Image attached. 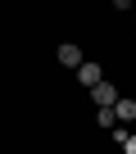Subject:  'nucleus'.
<instances>
[{
  "mask_svg": "<svg viewBox=\"0 0 136 154\" xmlns=\"http://www.w3.org/2000/svg\"><path fill=\"white\" fill-rule=\"evenodd\" d=\"M91 100H95V109H113L118 104V91L109 82H100V86H91Z\"/></svg>",
  "mask_w": 136,
  "mask_h": 154,
  "instance_id": "nucleus-1",
  "label": "nucleus"
},
{
  "mask_svg": "<svg viewBox=\"0 0 136 154\" xmlns=\"http://www.w3.org/2000/svg\"><path fill=\"white\" fill-rule=\"evenodd\" d=\"M77 82H82V86H100V82H104L100 63H82V68H77Z\"/></svg>",
  "mask_w": 136,
  "mask_h": 154,
  "instance_id": "nucleus-2",
  "label": "nucleus"
},
{
  "mask_svg": "<svg viewBox=\"0 0 136 154\" xmlns=\"http://www.w3.org/2000/svg\"><path fill=\"white\" fill-rule=\"evenodd\" d=\"M59 63H63V68H82L86 59H82V50H77V45H68V41H63V45H59Z\"/></svg>",
  "mask_w": 136,
  "mask_h": 154,
  "instance_id": "nucleus-3",
  "label": "nucleus"
},
{
  "mask_svg": "<svg viewBox=\"0 0 136 154\" xmlns=\"http://www.w3.org/2000/svg\"><path fill=\"white\" fill-rule=\"evenodd\" d=\"M113 118H118V122H131V118H136V100H131V95H118V104H113Z\"/></svg>",
  "mask_w": 136,
  "mask_h": 154,
  "instance_id": "nucleus-4",
  "label": "nucleus"
},
{
  "mask_svg": "<svg viewBox=\"0 0 136 154\" xmlns=\"http://www.w3.org/2000/svg\"><path fill=\"white\" fill-rule=\"evenodd\" d=\"M95 122H100V127H118V118H113V109H100V113H95Z\"/></svg>",
  "mask_w": 136,
  "mask_h": 154,
  "instance_id": "nucleus-5",
  "label": "nucleus"
},
{
  "mask_svg": "<svg viewBox=\"0 0 136 154\" xmlns=\"http://www.w3.org/2000/svg\"><path fill=\"white\" fill-rule=\"evenodd\" d=\"M122 149H127V154H136V136H127V140H122Z\"/></svg>",
  "mask_w": 136,
  "mask_h": 154,
  "instance_id": "nucleus-6",
  "label": "nucleus"
}]
</instances>
